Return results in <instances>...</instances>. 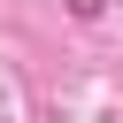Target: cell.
<instances>
[{
  "label": "cell",
  "mask_w": 123,
  "mask_h": 123,
  "mask_svg": "<svg viewBox=\"0 0 123 123\" xmlns=\"http://www.w3.org/2000/svg\"><path fill=\"white\" fill-rule=\"evenodd\" d=\"M69 15H85V23H92V15H100V0H69Z\"/></svg>",
  "instance_id": "cell-1"
}]
</instances>
